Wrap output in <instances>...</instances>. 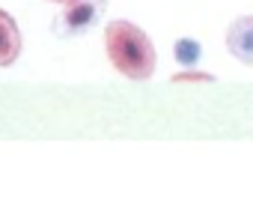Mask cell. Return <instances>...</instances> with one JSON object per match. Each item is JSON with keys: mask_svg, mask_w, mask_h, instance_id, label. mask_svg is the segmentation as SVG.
Here are the masks:
<instances>
[{"mask_svg": "<svg viewBox=\"0 0 253 224\" xmlns=\"http://www.w3.org/2000/svg\"><path fill=\"white\" fill-rule=\"evenodd\" d=\"M18 57H21V30L6 9H0V69L12 66Z\"/></svg>", "mask_w": 253, "mask_h": 224, "instance_id": "obj_4", "label": "cell"}, {"mask_svg": "<svg viewBox=\"0 0 253 224\" xmlns=\"http://www.w3.org/2000/svg\"><path fill=\"white\" fill-rule=\"evenodd\" d=\"M173 57H176L179 66L191 69V66H197V60L203 57V48H200L197 39H176V45H173Z\"/></svg>", "mask_w": 253, "mask_h": 224, "instance_id": "obj_5", "label": "cell"}, {"mask_svg": "<svg viewBox=\"0 0 253 224\" xmlns=\"http://www.w3.org/2000/svg\"><path fill=\"white\" fill-rule=\"evenodd\" d=\"M51 3H60V6H66V3H69V0H51Z\"/></svg>", "mask_w": 253, "mask_h": 224, "instance_id": "obj_7", "label": "cell"}, {"mask_svg": "<svg viewBox=\"0 0 253 224\" xmlns=\"http://www.w3.org/2000/svg\"><path fill=\"white\" fill-rule=\"evenodd\" d=\"M226 51L238 63L253 66V15H241L226 27Z\"/></svg>", "mask_w": 253, "mask_h": 224, "instance_id": "obj_3", "label": "cell"}, {"mask_svg": "<svg viewBox=\"0 0 253 224\" xmlns=\"http://www.w3.org/2000/svg\"><path fill=\"white\" fill-rule=\"evenodd\" d=\"M211 81H214V75H209V72H194V69L173 75V84H211Z\"/></svg>", "mask_w": 253, "mask_h": 224, "instance_id": "obj_6", "label": "cell"}, {"mask_svg": "<svg viewBox=\"0 0 253 224\" xmlns=\"http://www.w3.org/2000/svg\"><path fill=\"white\" fill-rule=\"evenodd\" d=\"M104 51L107 60L113 63V69L128 78V81H149L155 75L158 66V54L152 39L146 36L143 27H137L134 21H107L104 27Z\"/></svg>", "mask_w": 253, "mask_h": 224, "instance_id": "obj_1", "label": "cell"}, {"mask_svg": "<svg viewBox=\"0 0 253 224\" xmlns=\"http://www.w3.org/2000/svg\"><path fill=\"white\" fill-rule=\"evenodd\" d=\"M101 6H104V0H69L60 9V15L54 18V33L66 39L86 33L101 18Z\"/></svg>", "mask_w": 253, "mask_h": 224, "instance_id": "obj_2", "label": "cell"}]
</instances>
